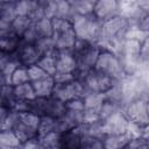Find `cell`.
Wrapping results in <instances>:
<instances>
[{"label": "cell", "instance_id": "obj_1", "mask_svg": "<svg viewBox=\"0 0 149 149\" xmlns=\"http://www.w3.org/2000/svg\"><path fill=\"white\" fill-rule=\"evenodd\" d=\"M100 50L101 48L99 44L77 38V42L72 49L77 61V69L73 72L76 79H81L87 71L94 69Z\"/></svg>", "mask_w": 149, "mask_h": 149}, {"label": "cell", "instance_id": "obj_2", "mask_svg": "<svg viewBox=\"0 0 149 149\" xmlns=\"http://www.w3.org/2000/svg\"><path fill=\"white\" fill-rule=\"evenodd\" d=\"M94 69L100 72H104L116 81H121L128 76L125 70L121 57L113 50L106 48H101Z\"/></svg>", "mask_w": 149, "mask_h": 149}, {"label": "cell", "instance_id": "obj_3", "mask_svg": "<svg viewBox=\"0 0 149 149\" xmlns=\"http://www.w3.org/2000/svg\"><path fill=\"white\" fill-rule=\"evenodd\" d=\"M72 24L78 38L98 43L102 30V22L99 21L93 14L73 16Z\"/></svg>", "mask_w": 149, "mask_h": 149}, {"label": "cell", "instance_id": "obj_4", "mask_svg": "<svg viewBox=\"0 0 149 149\" xmlns=\"http://www.w3.org/2000/svg\"><path fill=\"white\" fill-rule=\"evenodd\" d=\"M51 21L57 50H72L78 38L72 21L63 17H52Z\"/></svg>", "mask_w": 149, "mask_h": 149}, {"label": "cell", "instance_id": "obj_5", "mask_svg": "<svg viewBox=\"0 0 149 149\" xmlns=\"http://www.w3.org/2000/svg\"><path fill=\"white\" fill-rule=\"evenodd\" d=\"M66 111V105L64 101L50 95L45 98L36 97L30 100V112L40 116H50L54 119L61 118Z\"/></svg>", "mask_w": 149, "mask_h": 149}, {"label": "cell", "instance_id": "obj_6", "mask_svg": "<svg viewBox=\"0 0 149 149\" xmlns=\"http://www.w3.org/2000/svg\"><path fill=\"white\" fill-rule=\"evenodd\" d=\"M40 122H41V116L33 112L20 113L19 119L13 128V132L21 141V143H24L26 141L38 136Z\"/></svg>", "mask_w": 149, "mask_h": 149}, {"label": "cell", "instance_id": "obj_7", "mask_svg": "<svg viewBox=\"0 0 149 149\" xmlns=\"http://www.w3.org/2000/svg\"><path fill=\"white\" fill-rule=\"evenodd\" d=\"M83 83L88 93H106L109 88H112L118 81L105 74L104 72L98 71L97 69H92L87 71L83 78Z\"/></svg>", "mask_w": 149, "mask_h": 149}, {"label": "cell", "instance_id": "obj_8", "mask_svg": "<svg viewBox=\"0 0 149 149\" xmlns=\"http://www.w3.org/2000/svg\"><path fill=\"white\" fill-rule=\"evenodd\" d=\"M123 111L130 122L142 128L149 125V115L147 112V99L141 97L132 99L125 105Z\"/></svg>", "mask_w": 149, "mask_h": 149}, {"label": "cell", "instance_id": "obj_9", "mask_svg": "<svg viewBox=\"0 0 149 149\" xmlns=\"http://www.w3.org/2000/svg\"><path fill=\"white\" fill-rule=\"evenodd\" d=\"M129 123L130 121L123 108H120L102 120V129L105 134H125L128 133Z\"/></svg>", "mask_w": 149, "mask_h": 149}, {"label": "cell", "instance_id": "obj_10", "mask_svg": "<svg viewBox=\"0 0 149 149\" xmlns=\"http://www.w3.org/2000/svg\"><path fill=\"white\" fill-rule=\"evenodd\" d=\"M121 2L120 0H94L93 15L102 23L120 15Z\"/></svg>", "mask_w": 149, "mask_h": 149}, {"label": "cell", "instance_id": "obj_11", "mask_svg": "<svg viewBox=\"0 0 149 149\" xmlns=\"http://www.w3.org/2000/svg\"><path fill=\"white\" fill-rule=\"evenodd\" d=\"M13 55L15 56V58L17 59L20 65H23L27 68L37 64L42 57V55L35 43H26L23 41H22L21 45L19 47V49L16 50V52Z\"/></svg>", "mask_w": 149, "mask_h": 149}, {"label": "cell", "instance_id": "obj_12", "mask_svg": "<svg viewBox=\"0 0 149 149\" xmlns=\"http://www.w3.org/2000/svg\"><path fill=\"white\" fill-rule=\"evenodd\" d=\"M55 56L57 72H74L77 61L72 50H57Z\"/></svg>", "mask_w": 149, "mask_h": 149}, {"label": "cell", "instance_id": "obj_13", "mask_svg": "<svg viewBox=\"0 0 149 149\" xmlns=\"http://www.w3.org/2000/svg\"><path fill=\"white\" fill-rule=\"evenodd\" d=\"M30 83L34 87L36 97L45 98V97L52 95V91H54V87H55V80H54L52 76L49 74L47 77H43L41 79L34 80V81H30Z\"/></svg>", "mask_w": 149, "mask_h": 149}, {"label": "cell", "instance_id": "obj_14", "mask_svg": "<svg viewBox=\"0 0 149 149\" xmlns=\"http://www.w3.org/2000/svg\"><path fill=\"white\" fill-rule=\"evenodd\" d=\"M22 43V37L14 34L13 31L6 35H0V48L1 52L13 55L16 52L19 47Z\"/></svg>", "mask_w": 149, "mask_h": 149}, {"label": "cell", "instance_id": "obj_15", "mask_svg": "<svg viewBox=\"0 0 149 149\" xmlns=\"http://www.w3.org/2000/svg\"><path fill=\"white\" fill-rule=\"evenodd\" d=\"M130 135L125 134H105L104 136V148H126Z\"/></svg>", "mask_w": 149, "mask_h": 149}, {"label": "cell", "instance_id": "obj_16", "mask_svg": "<svg viewBox=\"0 0 149 149\" xmlns=\"http://www.w3.org/2000/svg\"><path fill=\"white\" fill-rule=\"evenodd\" d=\"M81 146V136L74 130V128L62 133L61 135V148H80Z\"/></svg>", "mask_w": 149, "mask_h": 149}, {"label": "cell", "instance_id": "obj_17", "mask_svg": "<svg viewBox=\"0 0 149 149\" xmlns=\"http://www.w3.org/2000/svg\"><path fill=\"white\" fill-rule=\"evenodd\" d=\"M52 97L66 102L68 100L76 98L74 95V90H73V81L68 83V84H55L54 91H52Z\"/></svg>", "mask_w": 149, "mask_h": 149}, {"label": "cell", "instance_id": "obj_18", "mask_svg": "<svg viewBox=\"0 0 149 149\" xmlns=\"http://www.w3.org/2000/svg\"><path fill=\"white\" fill-rule=\"evenodd\" d=\"M61 135L62 133L52 130L45 135L38 136L40 148H61Z\"/></svg>", "mask_w": 149, "mask_h": 149}, {"label": "cell", "instance_id": "obj_19", "mask_svg": "<svg viewBox=\"0 0 149 149\" xmlns=\"http://www.w3.org/2000/svg\"><path fill=\"white\" fill-rule=\"evenodd\" d=\"M14 90V97L15 99H20V100H33L36 98L34 87L31 85L30 81L28 83H23L20 85H15L13 86Z\"/></svg>", "mask_w": 149, "mask_h": 149}, {"label": "cell", "instance_id": "obj_20", "mask_svg": "<svg viewBox=\"0 0 149 149\" xmlns=\"http://www.w3.org/2000/svg\"><path fill=\"white\" fill-rule=\"evenodd\" d=\"M22 143L15 135L13 130H1L0 133V148L9 149V148H19Z\"/></svg>", "mask_w": 149, "mask_h": 149}, {"label": "cell", "instance_id": "obj_21", "mask_svg": "<svg viewBox=\"0 0 149 149\" xmlns=\"http://www.w3.org/2000/svg\"><path fill=\"white\" fill-rule=\"evenodd\" d=\"M93 5H94V0H74L73 2H71L73 16L92 14Z\"/></svg>", "mask_w": 149, "mask_h": 149}, {"label": "cell", "instance_id": "obj_22", "mask_svg": "<svg viewBox=\"0 0 149 149\" xmlns=\"http://www.w3.org/2000/svg\"><path fill=\"white\" fill-rule=\"evenodd\" d=\"M31 23H33V21L30 20L29 16H26V15H16V17L12 22V31L14 34L19 35L20 37H22L23 34L30 27Z\"/></svg>", "mask_w": 149, "mask_h": 149}, {"label": "cell", "instance_id": "obj_23", "mask_svg": "<svg viewBox=\"0 0 149 149\" xmlns=\"http://www.w3.org/2000/svg\"><path fill=\"white\" fill-rule=\"evenodd\" d=\"M35 44H36V47L40 50L42 56L55 54L56 50H57L56 42H55L54 37H41Z\"/></svg>", "mask_w": 149, "mask_h": 149}, {"label": "cell", "instance_id": "obj_24", "mask_svg": "<svg viewBox=\"0 0 149 149\" xmlns=\"http://www.w3.org/2000/svg\"><path fill=\"white\" fill-rule=\"evenodd\" d=\"M104 100H105V93H87L84 97L85 109L99 111Z\"/></svg>", "mask_w": 149, "mask_h": 149}, {"label": "cell", "instance_id": "obj_25", "mask_svg": "<svg viewBox=\"0 0 149 149\" xmlns=\"http://www.w3.org/2000/svg\"><path fill=\"white\" fill-rule=\"evenodd\" d=\"M34 24L37 28V31L40 34L41 37H52L54 36V28H52V21L50 17H43L36 22H34Z\"/></svg>", "mask_w": 149, "mask_h": 149}, {"label": "cell", "instance_id": "obj_26", "mask_svg": "<svg viewBox=\"0 0 149 149\" xmlns=\"http://www.w3.org/2000/svg\"><path fill=\"white\" fill-rule=\"evenodd\" d=\"M57 51V50H56ZM56 52L51 54V55H45L42 56L41 59L38 61V65L50 76H54L57 72V68H56Z\"/></svg>", "mask_w": 149, "mask_h": 149}, {"label": "cell", "instance_id": "obj_27", "mask_svg": "<svg viewBox=\"0 0 149 149\" xmlns=\"http://www.w3.org/2000/svg\"><path fill=\"white\" fill-rule=\"evenodd\" d=\"M28 81H30V78L28 74V68L23 66V65H19L15 69V71L12 73L10 84L13 86H15V85H20V84L28 83Z\"/></svg>", "mask_w": 149, "mask_h": 149}, {"label": "cell", "instance_id": "obj_28", "mask_svg": "<svg viewBox=\"0 0 149 149\" xmlns=\"http://www.w3.org/2000/svg\"><path fill=\"white\" fill-rule=\"evenodd\" d=\"M56 127H57V119H54L50 116H41V122L38 127V136H42L52 130H56Z\"/></svg>", "mask_w": 149, "mask_h": 149}, {"label": "cell", "instance_id": "obj_29", "mask_svg": "<svg viewBox=\"0 0 149 149\" xmlns=\"http://www.w3.org/2000/svg\"><path fill=\"white\" fill-rule=\"evenodd\" d=\"M41 38L38 31H37V28L36 26L34 24V22L30 24V27L26 30V33L23 34L22 36V41L26 42V43H36L38 40Z\"/></svg>", "mask_w": 149, "mask_h": 149}, {"label": "cell", "instance_id": "obj_30", "mask_svg": "<svg viewBox=\"0 0 149 149\" xmlns=\"http://www.w3.org/2000/svg\"><path fill=\"white\" fill-rule=\"evenodd\" d=\"M28 74H29L30 81H34V80H37V79H41V78H43V77L49 76V73H47L38 64L28 66Z\"/></svg>", "mask_w": 149, "mask_h": 149}, {"label": "cell", "instance_id": "obj_31", "mask_svg": "<svg viewBox=\"0 0 149 149\" xmlns=\"http://www.w3.org/2000/svg\"><path fill=\"white\" fill-rule=\"evenodd\" d=\"M55 84H68L76 79L73 72H56L54 76Z\"/></svg>", "mask_w": 149, "mask_h": 149}, {"label": "cell", "instance_id": "obj_32", "mask_svg": "<svg viewBox=\"0 0 149 149\" xmlns=\"http://www.w3.org/2000/svg\"><path fill=\"white\" fill-rule=\"evenodd\" d=\"M66 109H73V111H85V102L84 98H72L65 102Z\"/></svg>", "mask_w": 149, "mask_h": 149}, {"label": "cell", "instance_id": "obj_33", "mask_svg": "<svg viewBox=\"0 0 149 149\" xmlns=\"http://www.w3.org/2000/svg\"><path fill=\"white\" fill-rule=\"evenodd\" d=\"M133 28L139 29L140 31H143L146 34H149V13H144L135 23Z\"/></svg>", "mask_w": 149, "mask_h": 149}, {"label": "cell", "instance_id": "obj_34", "mask_svg": "<svg viewBox=\"0 0 149 149\" xmlns=\"http://www.w3.org/2000/svg\"><path fill=\"white\" fill-rule=\"evenodd\" d=\"M17 0H1V3H15Z\"/></svg>", "mask_w": 149, "mask_h": 149}, {"label": "cell", "instance_id": "obj_35", "mask_svg": "<svg viewBox=\"0 0 149 149\" xmlns=\"http://www.w3.org/2000/svg\"><path fill=\"white\" fill-rule=\"evenodd\" d=\"M147 112H148V115H149V99L147 100Z\"/></svg>", "mask_w": 149, "mask_h": 149}]
</instances>
